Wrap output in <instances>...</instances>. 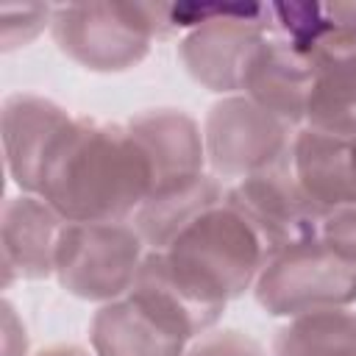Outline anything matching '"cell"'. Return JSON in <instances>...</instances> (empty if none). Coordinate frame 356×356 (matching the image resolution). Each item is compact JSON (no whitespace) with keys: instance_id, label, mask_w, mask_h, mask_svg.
Here are the masks:
<instances>
[{"instance_id":"6da1fadb","label":"cell","mask_w":356,"mask_h":356,"mask_svg":"<svg viewBox=\"0 0 356 356\" xmlns=\"http://www.w3.org/2000/svg\"><path fill=\"white\" fill-rule=\"evenodd\" d=\"M153 186L150 164L125 125L72 120L39 197L67 222H125Z\"/></svg>"},{"instance_id":"7a4b0ae2","label":"cell","mask_w":356,"mask_h":356,"mask_svg":"<svg viewBox=\"0 0 356 356\" xmlns=\"http://www.w3.org/2000/svg\"><path fill=\"white\" fill-rule=\"evenodd\" d=\"M161 253L195 292L220 306L250 289L267 261L259 236L225 200L192 220Z\"/></svg>"},{"instance_id":"3957f363","label":"cell","mask_w":356,"mask_h":356,"mask_svg":"<svg viewBox=\"0 0 356 356\" xmlns=\"http://www.w3.org/2000/svg\"><path fill=\"white\" fill-rule=\"evenodd\" d=\"M58 50L92 72L136 67L156 36L170 33L164 3H67L50 19Z\"/></svg>"},{"instance_id":"277c9868","label":"cell","mask_w":356,"mask_h":356,"mask_svg":"<svg viewBox=\"0 0 356 356\" xmlns=\"http://www.w3.org/2000/svg\"><path fill=\"white\" fill-rule=\"evenodd\" d=\"M253 295L273 317L345 309L356 300V270L314 236L273 253L253 284Z\"/></svg>"},{"instance_id":"5b68a950","label":"cell","mask_w":356,"mask_h":356,"mask_svg":"<svg viewBox=\"0 0 356 356\" xmlns=\"http://www.w3.org/2000/svg\"><path fill=\"white\" fill-rule=\"evenodd\" d=\"M145 242L128 222H67L56 250L58 284L83 300L111 303L134 286Z\"/></svg>"},{"instance_id":"8992f818","label":"cell","mask_w":356,"mask_h":356,"mask_svg":"<svg viewBox=\"0 0 356 356\" xmlns=\"http://www.w3.org/2000/svg\"><path fill=\"white\" fill-rule=\"evenodd\" d=\"M292 125L245 95L217 100L203 122L206 161L217 178H248L292 156Z\"/></svg>"},{"instance_id":"52a82bcc","label":"cell","mask_w":356,"mask_h":356,"mask_svg":"<svg viewBox=\"0 0 356 356\" xmlns=\"http://www.w3.org/2000/svg\"><path fill=\"white\" fill-rule=\"evenodd\" d=\"M225 203L259 236L267 259L289 245L320 236L325 214L306 197L292 172V156L225 189Z\"/></svg>"},{"instance_id":"ba28073f","label":"cell","mask_w":356,"mask_h":356,"mask_svg":"<svg viewBox=\"0 0 356 356\" xmlns=\"http://www.w3.org/2000/svg\"><path fill=\"white\" fill-rule=\"evenodd\" d=\"M270 8L261 6L250 14H231L200 22L181 44L178 56L186 72L206 89L220 95L242 92L248 64L270 31Z\"/></svg>"},{"instance_id":"9c48e42d","label":"cell","mask_w":356,"mask_h":356,"mask_svg":"<svg viewBox=\"0 0 356 356\" xmlns=\"http://www.w3.org/2000/svg\"><path fill=\"white\" fill-rule=\"evenodd\" d=\"M75 117L67 114L58 103L17 92L3 100L0 111V131H3V153L11 181L25 195H39L42 178L64 142Z\"/></svg>"},{"instance_id":"30bf717a","label":"cell","mask_w":356,"mask_h":356,"mask_svg":"<svg viewBox=\"0 0 356 356\" xmlns=\"http://www.w3.org/2000/svg\"><path fill=\"white\" fill-rule=\"evenodd\" d=\"M314 83L306 106L309 128L356 136V28L334 25L309 47Z\"/></svg>"},{"instance_id":"8fae6325","label":"cell","mask_w":356,"mask_h":356,"mask_svg":"<svg viewBox=\"0 0 356 356\" xmlns=\"http://www.w3.org/2000/svg\"><path fill=\"white\" fill-rule=\"evenodd\" d=\"M134 142L142 147L150 175L153 192L184 186L203 175L206 145L197 122L178 108H150L125 122Z\"/></svg>"},{"instance_id":"7c38bea8","label":"cell","mask_w":356,"mask_h":356,"mask_svg":"<svg viewBox=\"0 0 356 356\" xmlns=\"http://www.w3.org/2000/svg\"><path fill=\"white\" fill-rule=\"evenodd\" d=\"M67 220L39 195L6 197L0 211L3 284L14 278L39 281L56 275V250Z\"/></svg>"},{"instance_id":"4fadbf2b","label":"cell","mask_w":356,"mask_h":356,"mask_svg":"<svg viewBox=\"0 0 356 356\" xmlns=\"http://www.w3.org/2000/svg\"><path fill=\"white\" fill-rule=\"evenodd\" d=\"M314 83V64L309 53L289 39H264L253 53L242 92L278 120L298 125L306 120V106Z\"/></svg>"},{"instance_id":"5bb4252c","label":"cell","mask_w":356,"mask_h":356,"mask_svg":"<svg viewBox=\"0 0 356 356\" xmlns=\"http://www.w3.org/2000/svg\"><path fill=\"white\" fill-rule=\"evenodd\" d=\"M128 298L136 300L145 312H150L156 320H161L186 342L206 334L225 309L220 303L206 300L200 292H195L172 270V264L161 250L145 253Z\"/></svg>"},{"instance_id":"9a60e30c","label":"cell","mask_w":356,"mask_h":356,"mask_svg":"<svg viewBox=\"0 0 356 356\" xmlns=\"http://www.w3.org/2000/svg\"><path fill=\"white\" fill-rule=\"evenodd\" d=\"M292 172L306 197L331 214L356 206V184L350 172V139L317 128H300L292 139Z\"/></svg>"},{"instance_id":"2e32d148","label":"cell","mask_w":356,"mask_h":356,"mask_svg":"<svg viewBox=\"0 0 356 356\" xmlns=\"http://www.w3.org/2000/svg\"><path fill=\"white\" fill-rule=\"evenodd\" d=\"M95 356H184L186 339L145 312L136 300L103 303L89 325Z\"/></svg>"},{"instance_id":"e0dca14e","label":"cell","mask_w":356,"mask_h":356,"mask_svg":"<svg viewBox=\"0 0 356 356\" xmlns=\"http://www.w3.org/2000/svg\"><path fill=\"white\" fill-rule=\"evenodd\" d=\"M222 200L225 189L220 186L217 175L203 172L184 186L147 195V200L134 214V228L139 231L142 242L150 245V250H164L192 220L220 206Z\"/></svg>"},{"instance_id":"ac0fdd59","label":"cell","mask_w":356,"mask_h":356,"mask_svg":"<svg viewBox=\"0 0 356 356\" xmlns=\"http://www.w3.org/2000/svg\"><path fill=\"white\" fill-rule=\"evenodd\" d=\"M273 356H356V312L328 309L292 317L275 331Z\"/></svg>"},{"instance_id":"d6986e66","label":"cell","mask_w":356,"mask_h":356,"mask_svg":"<svg viewBox=\"0 0 356 356\" xmlns=\"http://www.w3.org/2000/svg\"><path fill=\"white\" fill-rule=\"evenodd\" d=\"M53 19L50 6H3V50L28 44Z\"/></svg>"},{"instance_id":"ffe728a7","label":"cell","mask_w":356,"mask_h":356,"mask_svg":"<svg viewBox=\"0 0 356 356\" xmlns=\"http://www.w3.org/2000/svg\"><path fill=\"white\" fill-rule=\"evenodd\" d=\"M320 239L345 264H350L356 270V206H345V209L325 214L323 228H320Z\"/></svg>"},{"instance_id":"44dd1931","label":"cell","mask_w":356,"mask_h":356,"mask_svg":"<svg viewBox=\"0 0 356 356\" xmlns=\"http://www.w3.org/2000/svg\"><path fill=\"white\" fill-rule=\"evenodd\" d=\"M184 356H267V353L253 337L225 328V331L200 337Z\"/></svg>"},{"instance_id":"7402d4cb","label":"cell","mask_w":356,"mask_h":356,"mask_svg":"<svg viewBox=\"0 0 356 356\" xmlns=\"http://www.w3.org/2000/svg\"><path fill=\"white\" fill-rule=\"evenodd\" d=\"M3 353L6 356H25V348H28V337H25V328L19 325L17 314H14V306L8 300H3Z\"/></svg>"},{"instance_id":"603a6c76","label":"cell","mask_w":356,"mask_h":356,"mask_svg":"<svg viewBox=\"0 0 356 356\" xmlns=\"http://www.w3.org/2000/svg\"><path fill=\"white\" fill-rule=\"evenodd\" d=\"M36 356H89V350H83L81 345H50L42 348Z\"/></svg>"},{"instance_id":"cb8c5ba5","label":"cell","mask_w":356,"mask_h":356,"mask_svg":"<svg viewBox=\"0 0 356 356\" xmlns=\"http://www.w3.org/2000/svg\"><path fill=\"white\" fill-rule=\"evenodd\" d=\"M350 172H353V184H356V136H350Z\"/></svg>"}]
</instances>
